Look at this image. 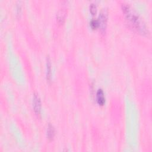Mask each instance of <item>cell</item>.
<instances>
[{
  "label": "cell",
  "instance_id": "cell-5",
  "mask_svg": "<svg viewBox=\"0 0 152 152\" xmlns=\"http://www.w3.org/2000/svg\"><path fill=\"white\" fill-rule=\"evenodd\" d=\"M96 100L100 105H103L105 103L104 94L102 89L99 88L96 93Z\"/></svg>",
  "mask_w": 152,
  "mask_h": 152
},
{
  "label": "cell",
  "instance_id": "cell-9",
  "mask_svg": "<svg viewBox=\"0 0 152 152\" xmlns=\"http://www.w3.org/2000/svg\"><path fill=\"white\" fill-rule=\"evenodd\" d=\"M90 26L92 28H97V27H99V21L98 20H95L93 19L90 21Z\"/></svg>",
  "mask_w": 152,
  "mask_h": 152
},
{
  "label": "cell",
  "instance_id": "cell-8",
  "mask_svg": "<svg viewBox=\"0 0 152 152\" xmlns=\"http://www.w3.org/2000/svg\"><path fill=\"white\" fill-rule=\"evenodd\" d=\"M90 12L93 15H94L96 13V12H97V6L94 3H91L90 5Z\"/></svg>",
  "mask_w": 152,
  "mask_h": 152
},
{
  "label": "cell",
  "instance_id": "cell-7",
  "mask_svg": "<svg viewBox=\"0 0 152 152\" xmlns=\"http://www.w3.org/2000/svg\"><path fill=\"white\" fill-rule=\"evenodd\" d=\"M51 78V62L50 58L47 56L46 58V78L50 80Z\"/></svg>",
  "mask_w": 152,
  "mask_h": 152
},
{
  "label": "cell",
  "instance_id": "cell-1",
  "mask_svg": "<svg viewBox=\"0 0 152 152\" xmlns=\"http://www.w3.org/2000/svg\"><path fill=\"white\" fill-rule=\"evenodd\" d=\"M122 9L125 14L126 20L131 26L142 34H148V30L145 24L141 20L138 15L132 11L131 8L126 4H122Z\"/></svg>",
  "mask_w": 152,
  "mask_h": 152
},
{
  "label": "cell",
  "instance_id": "cell-4",
  "mask_svg": "<svg viewBox=\"0 0 152 152\" xmlns=\"http://www.w3.org/2000/svg\"><path fill=\"white\" fill-rule=\"evenodd\" d=\"M65 15H66V8L64 7H62V8H61L59 10L56 14V18H57L58 22L59 24H62L64 23L65 20Z\"/></svg>",
  "mask_w": 152,
  "mask_h": 152
},
{
  "label": "cell",
  "instance_id": "cell-3",
  "mask_svg": "<svg viewBox=\"0 0 152 152\" xmlns=\"http://www.w3.org/2000/svg\"><path fill=\"white\" fill-rule=\"evenodd\" d=\"M33 106L36 114L37 115H40L41 111V100L39 95L36 93H34L33 95Z\"/></svg>",
  "mask_w": 152,
  "mask_h": 152
},
{
  "label": "cell",
  "instance_id": "cell-6",
  "mask_svg": "<svg viewBox=\"0 0 152 152\" xmlns=\"http://www.w3.org/2000/svg\"><path fill=\"white\" fill-rule=\"evenodd\" d=\"M55 128L53 126L50 124H49L47 128V131H46L48 138L50 140H52L55 136Z\"/></svg>",
  "mask_w": 152,
  "mask_h": 152
},
{
  "label": "cell",
  "instance_id": "cell-2",
  "mask_svg": "<svg viewBox=\"0 0 152 152\" xmlns=\"http://www.w3.org/2000/svg\"><path fill=\"white\" fill-rule=\"evenodd\" d=\"M107 11L106 10L103 9L99 14V27L100 28V30L102 32L104 33L105 31L106 28V23H107Z\"/></svg>",
  "mask_w": 152,
  "mask_h": 152
}]
</instances>
